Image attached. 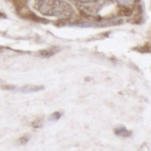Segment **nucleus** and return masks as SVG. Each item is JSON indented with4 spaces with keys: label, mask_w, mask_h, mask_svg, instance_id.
Segmentation results:
<instances>
[{
    "label": "nucleus",
    "mask_w": 151,
    "mask_h": 151,
    "mask_svg": "<svg viewBox=\"0 0 151 151\" xmlns=\"http://www.w3.org/2000/svg\"><path fill=\"white\" fill-rule=\"evenodd\" d=\"M35 7L41 14L47 16L67 19L73 15L72 6L62 0H40Z\"/></svg>",
    "instance_id": "f257e3e1"
},
{
    "label": "nucleus",
    "mask_w": 151,
    "mask_h": 151,
    "mask_svg": "<svg viewBox=\"0 0 151 151\" xmlns=\"http://www.w3.org/2000/svg\"><path fill=\"white\" fill-rule=\"evenodd\" d=\"M16 92H19V93H24V94H30V93H35V92H38L40 90H43L42 86H35V85H26L24 87H20L17 88V89H14Z\"/></svg>",
    "instance_id": "f03ea898"
},
{
    "label": "nucleus",
    "mask_w": 151,
    "mask_h": 151,
    "mask_svg": "<svg viewBox=\"0 0 151 151\" xmlns=\"http://www.w3.org/2000/svg\"><path fill=\"white\" fill-rule=\"evenodd\" d=\"M115 134L117 136H121V137H129L131 135V133L124 126H118L115 128Z\"/></svg>",
    "instance_id": "7ed1b4c3"
},
{
    "label": "nucleus",
    "mask_w": 151,
    "mask_h": 151,
    "mask_svg": "<svg viewBox=\"0 0 151 151\" xmlns=\"http://www.w3.org/2000/svg\"><path fill=\"white\" fill-rule=\"evenodd\" d=\"M57 52L58 50H55V48H53V50H43L40 52V55L43 58H50V57H52Z\"/></svg>",
    "instance_id": "20e7f679"
},
{
    "label": "nucleus",
    "mask_w": 151,
    "mask_h": 151,
    "mask_svg": "<svg viewBox=\"0 0 151 151\" xmlns=\"http://www.w3.org/2000/svg\"><path fill=\"white\" fill-rule=\"evenodd\" d=\"M60 117H62V114H60V112H55V113H52V115L50 116L48 120L50 121H58Z\"/></svg>",
    "instance_id": "39448f33"
},
{
    "label": "nucleus",
    "mask_w": 151,
    "mask_h": 151,
    "mask_svg": "<svg viewBox=\"0 0 151 151\" xmlns=\"http://www.w3.org/2000/svg\"><path fill=\"white\" fill-rule=\"evenodd\" d=\"M116 1H118L119 3L121 4V5L123 6H129L131 5V4L134 2V0H116Z\"/></svg>",
    "instance_id": "423d86ee"
},
{
    "label": "nucleus",
    "mask_w": 151,
    "mask_h": 151,
    "mask_svg": "<svg viewBox=\"0 0 151 151\" xmlns=\"http://www.w3.org/2000/svg\"><path fill=\"white\" fill-rule=\"evenodd\" d=\"M31 125H32L33 128H40V127L42 126V121H41L40 119H38V120H36V121H35V122H32Z\"/></svg>",
    "instance_id": "0eeeda50"
},
{
    "label": "nucleus",
    "mask_w": 151,
    "mask_h": 151,
    "mask_svg": "<svg viewBox=\"0 0 151 151\" xmlns=\"http://www.w3.org/2000/svg\"><path fill=\"white\" fill-rule=\"evenodd\" d=\"M28 138H29L28 136H24V137H21L20 139H19V144L23 145V144H25V143H27Z\"/></svg>",
    "instance_id": "6e6552de"
},
{
    "label": "nucleus",
    "mask_w": 151,
    "mask_h": 151,
    "mask_svg": "<svg viewBox=\"0 0 151 151\" xmlns=\"http://www.w3.org/2000/svg\"><path fill=\"white\" fill-rule=\"evenodd\" d=\"M72 1H75L77 3H88V2H96L99 0H72Z\"/></svg>",
    "instance_id": "1a4fd4ad"
},
{
    "label": "nucleus",
    "mask_w": 151,
    "mask_h": 151,
    "mask_svg": "<svg viewBox=\"0 0 151 151\" xmlns=\"http://www.w3.org/2000/svg\"><path fill=\"white\" fill-rule=\"evenodd\" d=\"M1 15H2V14H1V13H0V16H1Z\"/></svg>",
    "instance_id": "9d476101"
}]
</instances>
